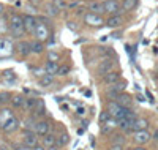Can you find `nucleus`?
Here are the masks:
<instances>
[{
  "label": "nucleus",
  "mask_w": 158,
  "mask_h": 150,
  "mask_svg": "<svg viewBox=\"0 0 158 150\" xmlns=\"http://www.w3.org/2000/svg\"><path fill=\"white\" fill-rule=\"evenodd\" d=\"M68 142H70L68 133H62V134H59L57 138H56V145H57V147H65Z\"/></svg>",
  "instance_id": "cd10ccee"
},
{
  "label": "nucleus",
  "mask_w": 158,
  "mask_h": 150,
  "mask_svg": "<svg viewBox=\"0 0 158 150\" xmlns=\"http://www.w3.org/2000/svg\"><path fill=\"white\" fill-rule=\"evenodd\" d=\"M2 13H3V5L0 3V15H2Z\"/></svg>",
  "instance_id": "09e8293b"
},
{
  "label": "nucleus",
  "mask_w": 158,
  "mask_h": 150,
  "mask_svg": "<svg viewBox=\"0 0 158 150\" xmlns=\"http://www.w3.org/2000/svg\"><path fill=\"white\" fill-rule=\"evenodd\" d=\"M56 138H57L56 134L49 133V134L43 136V138H41V141H40V144H41L44 148H49V147H52V145H56Z\"/></svg>",
  "instance_id": "4be33fe9"
},
{
  "label": "nucleus",
  "mask_w": 158,
  "mask_h": 150,
  "mask_svg": "<svg viewBox=\"0 0 158 150\" xmlns=\"http://www.w3.org/2000/svg\"><path fill=\"white\" fill-rule=\"evenodd\" d=\"M115 128H118V123H117V119H112V117H109L104 123L100 125V130L103 134H111Z\"/></svg>",
  "instance_id": "ddd939ff"
},
{
  "label": "nucleus",
  "mask_w": 158,
  "mask_h": 150,
  "mask_svg": "<svg viewBox=\"0 0 158 150\" xmlns=\"http://www.w3.org/2000/svg\"><path fill=\"white\" fill-rule=\"evenodd\" d=\"M130 150H147L144 145H136V147H133V148H130Z\"/></svg>",
  "instance_id": "79ce46f5"
},
{
  "label": "nucleus",
  "mask_w": 158,
  "mask_h": 150,
  "mask_svg": "<svg viewBox=\"0 0 158 150\" xmlns=\"http://www.w3.org/2000/svg\"><path fill=\"white\" fill-rule=\"evenodd\" d=\"M109 119V114H108V111H103L101 114H100V125L101 123H104V122H106Z\"/></svg>",
  "instance_id": "58836bf2"
},
{
  "label": "nucleus",
  "mask_w": 158,
  "mask_h": 150,
  "mask_svg": "<svg viewBox=\"0 0 158 150\" xmlns=\"http://www.w3.org/2000/svg\"><path fill=\"white\" fill-rule=\"evenodd\" d=\"M68 29H76V25L73 22H68Z\"/></svg>",
  "instance_id": "49530a36"
},
{
  "label": "nucleus",
  "mask_w": 158,
  "mask_h": 150,
  "mask_svg": "<svg viewBox=\"0 0 158 150\" xmlns=\"http://www.w3.org/2000/svg\"><path fill=\"white\" fill-rule=\"evenodd\" d=\"M52 3L56 5V8H57L59 11H60V10H63L65 6H67V3H65V0H54Z\"/></svg>",
  "instance_id": "f704fd0d"
},
{
  "label": "nucleus",
  "mask_w": 158,
  "mask_h": 150,
  "mask_svg": "<svg viewBox=\"0 0 158 150\" xmlns=\"http://www.w3.org/2000/svg\"><path fill=\"white\" fill-rule=\"evenodd\" d=\"M40 84H41L43 87H49L54 84V76H51V74H44L40 77Z\"/></svg>",
  "instance_id": "473e14b6"
},
{
  "label": "nucleus",
  "mask_w": 158,
  "mask_h": 150,
  "mask_svg": "<svg viewBox=\"0 0 158 150\" xmlns=\"http://www.w3.org/2000/svg\"><path fill=\"white\" fill-rule=\"evenodd\" d=\"M52 131V123L49 120L46 119H41V120H38V125H36V134L40 136V138H43V136L49 134Z\"/></svg>",
  "instance_id": "6e6552de"
},
{
  "label": "nucleus",
  "mask_w": 158,
  "mask_h": 150,
  "mask_svg": "<svg viewBox=\"0 0 158 150\" xmlns=\"http://www.w3.org/2000/svg\"><path fill=\"white\" fill-rule=\"evenodd\" d=\"M6 101H11L10 93H6V92H2V93H0V103H6Z\"/></svg>",
  "instance_id": "e433bc0d"
},
{
  "label": "nucleus",
  "mask_w": 158,
  "mask_h": 150,
  "mask_svg": "<svg viewBox=\"0 0 158 150\" xmlns=\"http://www.w3.org/2000/svg\"><path fill=\"white\" fill-rule=\"evenodd\" d=\"M21 128V122H19V119L15 115V117H11L6 123L2 127V131L3 133H6V134H10V133H15V131H18Z\"/></svg>",
  "instance_id": "9d476101"
},
{
  "label": "nucleus",
  "mask_w": 158,
  "mask_h": 150,
  "mask_svg": "<svg viewBox=\"0 0 158 150\" xmlns=\"http://www.w3.org/2000/svg\"><path fill=\"white\" fill-rule=\"evenodd\" d=\"M11 150H33V148H30V147H27V145H24V144H22V145L19 144V145H16V147H13Z\"/></svg>",
  "instance_id": "ea45409f"
},
{
  "label": "nucleus",
  "mask_w": 158,
  "mask_h": 150,
  "mask_svg": "<svg viewBox=\"0 0 158 150\" xmlns=\"http://www.w3.org/2000/svg\"><path fill=\"white\" fill-rule=\"evenodd\" d=\"M38 25V19L32 15H25L24 16V27H25V33H30L33 35L35 33V29Z\"/></svg>",
  "instance_id": "1a4fd4ad"
},
{
  "label": "nucleus",
  "mask_w": 158,
  "mask_h": 150,
  "mask_svg": "<svg viewBox=\"0 0 158 150\" xmlns=\"http://www.w3.org/2000/svg\"><path fill=\"white\" fill-rule=\"evenodd\" d=\"M32 2H33V3H40V2H41V0H32Z\"/></svg>",
  "instance_id": "8fccbe9b"
},
{
  "label": "nucleus",
  "mask_w": 158,
  "mask_h": 150,
  "mask_svg": "<svg viewBox=\"0 0 158 150\" xmlns=\"http://www.w3.org/2000/svg\"><path fill=\"white\" fill-rule=\"evenodd\" d=\"M115 101L120 104L122 107H131V97H130V95H127V93H120L115 98Z\"/></svg>",
  "instance_id": "a878e982"
},
{
  "label": "nucleus",
  "mask_w": 158,
  "mask_h": 150,
  "mask_svg": "<svg viewBox=\"0 0 158 150\" xmlns=\"http://www.w3.org/2000/svg\"><path fill=\"white\" fill-rule=\"evenodd\" d=\"M122 24H123V18H122L120 15H114V16H111V18L108 19V22H106V25H108V27H111V29L120 27Z\"/></svg>",
  "instance_id": "5701e85b"
},
{
  "label": "nucleus",
  "mask_w": 158,
  "mask_h": 150,
  "mask_svg": "<svg viewBox=\"0 0 158 150\" xmlns=\"http://www.w3.org/2000/svg\"><path fill=\"white\" fill-rule=\"evenodd\" d=\"M35 40H38V41H48V38H49V29H48V25L43 24V22H38L36 25V29H35Z\"/></svg>",
  "instance_id": "423d86ee"
},
{
  "label": "nucleus",
  "mask_w": 158,
  "mask_h": 150,
  "mask_svg": "<svg viewBox=\"0 0 158 150\" xmlns=\"http://www.w3.org/2000/svg\"><path fill=\"white\" fill-rule=\"evenodd\" d=\"M2 81H3L5 84H15V82H16V74H15V71H11V70L5 71V73L2 74Z\"/></svg>",
  "instance_id": "bb28decb"
},
{
  "label": "nucleus",
  "mask_w": 158,
  "mask_h": 150,
  "mask_svg": "<svg viewBox=\"0 0 158 150\" xmlns=\"http://www.w3.org/2000/svg\"><path fill=\"white\" fill-rule=\"evenodd\" d=\"M44 13L49 16V18H56L57 15H59V10L56 8V5L54 3H48L46 5V8H44Z\"/></svg>",
  "instance_id": "7c9ffc66"
},
{
  "label": "nucleus",
  "mask_w": 158,
  "mask_h": 150,
  "mask_svg": "<svg viewBox=\"0 0 158 150\" xmlns=\"http://www.w3.org/2000/svg\"><path fill=\"white\" fill-rule=\"evenodd\" d=\"M106 111H108L109 117L117 119V117H118V114H120V111H122V106H120V104H118V103L114 100V101H109V103H108Z\"/></svg>",
  "instance_id": "4468645a"
},
{
  "label": "nucleus",
  "mask_w": 158,
  "mask_h": 150,
  "mask_svg": "<svg viewBox=\"0 0 158 150\" xmlns=\"http://www.w3.org/2000/svg\"><path fill=\"white\" fill-rule=\"evenodd\" d=\"M89 11L95 13V15H103L104 13V5L103 2H98V0H94V2L89 3Z\"/></svg>",
  "instance_id": "412c9836"
},
{
  "label": "nucleus",
  "mask_w": 158,
  "mask_h": 150,
  "mask_svg": "<svg viewBox=\"0 0 158 150\" xmlns=\"http://www.w3.org/2000/svg\"><path fill=\"white\" fill-rule=\"evenodd\" d=\"M25 101H27L25 97H22V95H15V97L11 98V106L15 109H25Z\"/></svg>",
  "instance_id": "aec40b11"
},
{
  "label": "nucleus",
  "mask_w": 158,
  "mask_h": 150,
  "mask_svg": "<svg viewBox=\"0 0 158 150\" xmlns=\"http://www.w3.org/2000/svg\"><path fill=\"white\" fill-rule=\"evenodd\" d=\"M11 117H15V112H13L11 109H8V107L0 109V130H2V127L6 123Z\"/></svg>",
  "instance_id": "f3484780"
},
{
  "label": "nucleus",
  "mask_w": 158,
  "mask_h": 150,
  "mask_svg": "<svg viewBox=\"0 0 158 150\" xmlns=\"http://www.w3.org/2000/svg\"><path fill=\"white\" fill-rule=\"evenodd\" d=\"M114 66H115V62H112L111 59H104L103 62H100V65H98V68H97V74L103 77L104 74L114 71Z\"/></svg>",
  "instance_id": "39448f33"
},
{
  "label": "nucleus",
  "mask_w": 158,
  "mask_h": 150,
  "mask_svg": "<svg viewBox=\"0 0 158 150\" xmlns=\"http://www.w3.org/2000/svg\"><path fill=\"white\" fill-rule=\"evenodd\" d=\"M103 5H104V13H109L111 16L118 15V13H120V10H122L117 0H104Z\"/></svg>",
  "instance_id": "f8f14e48"
},
{
  "label": "nucleus",
  "mask_w": 158,
  "mask_h": 150,
  "mask_svg": "<svg viewBox=\"0 0 158 150\" xmlns=\"http://www.w3.org/2000/svg\"><path fill=\"white\" fill-rule=\"evenodd\" d=\"M112 144L125 145V134H114L112 136Z\"/></svg>",
  "instance_id": "72a5a7b5"
},
{
  "label": "nucleus",
  "mask_w": 158,
  "mask_h": 150,
  "mask_svg": "<svg viewBox=\"0 0 158 150\" xmlns=\"http://www.w3.org/2000/svg\"><path fill=\"white\" fill-rule=\"evenodd\" d=\"M32 115H33L35 119H40V117H44V115H46V106H44L43 100L38 101V104H36V107H35V111L32 112Z\"/></svg>",
  "instance_id": "393cba45"
},
{
  "label": "nucleus",
  "mask_w": 158,
  "mask_h": 150,
  "mask_svg": "<svg viewBox=\"0 0 158 150\" xmlns=\"http://www.w3.org/2000/svg\"><path fill=\"white\" fill-rule=\"evenodd\" d=\"M36 125H38V120L30 115L27 117L24 122H22V127H24V131H32V133H36Z\"/></svg>",
  "instance_id": "dca6fc26"
},
{
  "label": "nucleus",
  "mask_w": 158,
  "mask_h": 150,
  "mask_svg": "<svg viewBox=\"0 0 158 150\" xmlns=\"http://www.w3.org/2000/svg\"><path fill=\"white\" fill-rule=\"evenodd\" d=\"M68 73H70V66L65 65V66H60V68H59V74H60V76H67Z\"/></svg>",
  "instance_id": "4c0bfd02"
},
{
  "label": "nucleus",
  "mask_w": 158,
  "mask_h": 150,
  "mask_svg": "<svg viewBox=\"0 0 158 150\" xmlns=\"http://www.w3.org/2000/svg\"><path fill=\"white\" fill-rule=\"evenodd\" d=\"M22 144L30 147V148H35L36 145H40V136L36 133H32V131H24Z\"/></svg>",
  "instance_id": "20e7f679"
},
{
  "label": "nucleus",
  "mask_w": 158,
  "mask_h": 150,
  "mask_svg": "<svg viewBox=\"0 0 158 150\" xmlns=\"http://www.w3.org/2000/svg\"><path fill=\"white\" fill-rule=\"evenodd\" d=\"M0 150H11L6 144H0Z\"/></svg>",
  "instance_id": "37998d69"
},
{
  "label": "nucleus",
  "mask_w": 158,
  "mask_h": 150,
  "mask_svg": "<svg viewBox=\"0 0 158 150\" xmlns=\"http://www.w3.org/2000/svg\"><path fill=\"white\" fill-rule=\"evenodd\" d=\"M125 87H127V82H125V81H118V82H115V84H112V85L108 87L106 95H108L109 98H114V100H115L118 95L125 92Z\"/></svg>",
  "instance_id": "7ed1b4c3"
},
{
  "label": "nucleus",
  "mask_w": 158,
  "mask_h": 150,
  "mask_svg": "<svg viewBox=\"0 0 158 150\" xmlns=\"http://www.w3.org/2000/svg\"><path fill=\"white\" fill-rule=\"evenodd\" d=\"M84 22L92 25V27H101L103 25V18L101 15H95V13H87V15H84Z\"/></svg>",
  "instance_id": "9b49d317"
},
{
  "label": "nucleus",
  "mask_w": 158,
  "mask_h": 150,
  "mask_svg": "<svg viewBox=\"0 0 158 150\" xmlns=\"http://www.w3.org/2000/svg\"><path fill=\"white\" fill-rule=\"evenodd\" d=\"M150 139H152V134L147 130L146 131H135L133 133V142L136 145H146Z\"/></svg>",
  "instance_id": "0eeeda50"
},
{
  "label": "nucleus",
  "mask_w": 158,
  "mask_h": 150,
  "mask_svg": "<svg viewBox=\"0 0 158 150\" xmlns=\"http://www.w3.org/2000/svg\"><path fill=\"white\" fill-rule=\"evenodd\" d=\"M16 52V46L11 38H0V59H10Z\"/></svg>",
  "instance_id": "f03ea898"
},
{
  "label": "nucleus",
  "mask_w": 158,
  "mask_h": 150,
  "mask_svg": "<svg viewBox=\"0 0 158 150\" xmlns=\"http://www.w3.org/2000/svg\"><path fill=\"white\" fill-rule=\"evenodd\" d=\"M8 30L13 35V38H22L25 35V27H24V16L18 15V13H13L10 16L8 21Z\"/></svg>",
  "instance_id": "f257e3e1"
},
{
  "label": "nucleus",
  "mask_w": 158,
  "mask_h": 150,
  "mask_svg": "<svg viewBox=\"0 0 158 150\" xmlns=\"http://www.w3.org/2000/svg\"><path fill=\"white\" fill-rule=\"evenodd\" d=\"M16 49H18V52L21 54L22 57L32 54V52H30V43H29V41H19L18 46H16Z\"/></svg>",
  "instance_id": "b1692460"
},
{
  "label": "nucleus",
  "mask_w": 158,
  "mask_h": 150,
  "mask_svg": "<svg viewBox=\"0 0 158 150\" xmlns=\"http://www.w3.org/2000/svg\"><path fill=\"white\" fill-rule=\"evenodd\" d=\"M33 150H46V148H44V147H43L41 144H40V145H36V147H35Z\"/></svg>",
  "instance_id": "c03bdc74"
},
{
  "label": "nucleus",
  "mask_w": 158,
  "mask_h": 150,
  "mask_svg": "<svg viewBox=\"0 0 158 150\" xmlns=\"http://www.w3.org/2000/svg\"><path fill=\"white\" fill-rule=\"evenodd\" d=\"M152 138H153V139H158V130L153 133V136H152Z\"/></svg>",
  "instance_id": "de8ad7c7"
},
{
  "label": "nucleus",
  "mask_w": 158,
  "mask_h": 150,
  "mask_svg": "<svg viewBox=\"0 0 158 150\" xmlns=\"http://www.w3.org/2000/svg\"><path fill=\"white\" fill-rule=\"evenodd\" d=\"M46 150H60V147H57V145H52V147H49V148H46Z\"/></svg>",
  "instance_id": "a18cd8bd"
},
{
  "label": "nucleus",
  "mask_w": 158,
  "mask_h": 150,
  "mask_svg": "<svg viewBox=\"0 0 158 150\" xmlns=\"http://www.w3.org/2000/svg\"><path fill=\"white\" fill-rule=\"evenodd\" d=\"M38 101H40V98H27V101H25V111L33 112L36 104H38Z\"/></svg>",
  "instance_id": "2f4dec72"
},
{
  "label": "nucleus",
  "mask_w": 158,
  "mask_h": 150,
  "mask_svg": "<svg viewBox=\"0 0 158 150\" xmlns=\"http://www.w3.org/2000/svg\"><path fill=\"white\" fill-rule=\"evenodd\" d=\"M59 68H60V65H59L57 62L48 60V62L44 63V71H46V74H51V76L59 74Z\"/></svg>",
  "instance_id": "a211bd4d"
},
{
  "label": "nucleus",
  "mask_w": 158,
  "mask_h": 150,
  "mask_svg": "<svg viewBox=\"0 0 158 150\" xmlns=\"http://www.w3.org/2000/svg\"><path fill=\"white\" fill-rule=\"evenodd\" d=\"M138 2L139 0H123V3L120 5L122 11H131L138 6Z\"/></svg>",
  "instance_id": "c756f323"
},
{
  "label": "nucleus",
  "mask_w": 158,
  "mask_h": 150,
  "mask_svg": "<svg viewBox=\"0 0 158 150\" xmlns=\"http://www.w3.org/2000/svg\"><path fill=\"white\" fill-rule=\"evenodd\" d=\"M59 59H60V56L57 52H49L48 54V60H51V62H59Z\"/></svg>",
  "instance_id": "c9c22d12"
},
{
  "label": "nucleus",
  "mask_w": 158,
  "mask_h": 150,
  "mask_svg": "<svg viewBox=\"0 0 158 150\" xmlns=\"http://www.w3.org/2000/svg\"><path fill=\"white\" fill-rule=\"evenodd\" d=\"M44 51V46L41 41H38V40H35V41H30V52L32 54H41Z\"/></svg>",
  "instance_id": "c85d7f7f"
},
{
  "label": "nucleus",
  "mask_w": 158,
  "mask_h": 150,
  "mask_svg": "<svg viewBox=\"0 0 158 150\" xmlns=\"http://www.w3.org/2000/svg\"><path fill=\"white\" fill-rule=\"evenodd\" d=\"M147 128H149V120L144 117H138L135 125H133V133L135 131H146Z\"/></svg>",
  "instance_id": "6ab92c4d"
},
{
  "label": "nucleus",
  "mask_w": 158,
  "mask_h": 150,
  "mask_svg": "<svg viewBox=\"0 0 158 150\" xmlns=\"http://www.w3.org/2000/svg\"><path fill=\"white\" fill-rule=\"evenodd\" d=\"M101 79H103V84L112 85V84H115V82H118V81H120V73H118V71H111V73H108V74H104Z\"/></svg>",
  "instance_id": "2eb2a0df"
},
{
  "label": "nucleus",
  "mask_w": 158,
  "mask_h": 150,
  "mask_svg": "<svg viewBox=\"0 0 158 150\" xmlns=\"http://www.w3.org/2000/svg\"><path fill=\"white\" fill-rule=\"evenodd\" d=\"M108 150H123V145H118V144H111V147Z\"/></svg>",
  "instance_id": "a19ab883"
}]
</instances>
